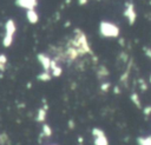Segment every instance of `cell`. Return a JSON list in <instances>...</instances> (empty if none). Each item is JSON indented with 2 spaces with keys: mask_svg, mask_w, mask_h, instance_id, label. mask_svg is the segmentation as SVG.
Listing matches in <instances>:
<instances>
[{
  "mask_svg": "<svg viewBox=\"0 0 151 145\" xmlns=\"http://www.w3.org/2000/svg\"><path fill=\"white\" fill-rule=\"evenodd\" d=\"M130 100L132 101V104H133L137 108H139V110L143 108V106H142V101H140V98H139V94H138L137 92H132V93L130 94Z\"/></svg>",
  "mask_w": 151,
  "mask_h": 145,
  "instance_id": "14",
  "label": "cell"
},
{
  "mask_svg": "<svg viewBox=\"0 0 151 145\" xmlns=\"http://www.w3.org/2000/svg\"><path fill=\"white\" fill-rule=\"evenodd\" d=\"M50 73H51V75L54 77V78H58V77H60V75L63 74V68H61V66H60L55 60H53V59H51Z\"/></svg>",
  "mask_w": 151,
  "mask_h": 145,
  "instance_id": "9",
  "label": "cell"
},
{
  "mask_svg": "<svg viewBox=\"0 0 151 145\" xmlns=\"http://www.w3.org/2000/svg\"><path fill=\"white\" fill-rule=\"evenodd\" d=\"M149 4H150V5H151V0H150V2H149Z\"/></svg>",
  "mask_w": 151,
  "mask_h": 145,
  "instance_id": "33",
  "label": "cell"
},
{
  "mask_svg": "<svg viewBox=\"0 0 151 145\" xmlns=\"http://www.w3.org/2000/svg\"><path fill=\"white\" fill-rule=\"evenodd\" d=\"M118 59L120 60V61H123V62H127L129 61V54L125 52V51H122L119 54H118Z\"/></svg>",
  "mask_w": 151,
  "mask_h": 145,
  "instance_id": "21",
  "label": "cell"
},
{
  "mask_svg": "<svg viewBox=\"0 0 151 145\" xmlns=\"http://www.w3.org/2000/svg\"><path fill=\"white\" fill-rule=\"evenodd\" d=\"M97 1H100V0H97Z\"/></svg>",
  "mask_w": 151,
  "mask_h": 145,
  "instance_id": "34",
  "label": "cell"
},
{
  "mask_svg": "<svg viewBox=\"0 0 151 145\" xmlns=\"http://www.w3.org/2000/svg\"><path fill=\"white\" fill-rule=\"evenodd\" d=\"M37 59L39 61V64L41 65L42 70L46 72H50V65H51V57H48L46 53H38L37 54Z\"/></svg>",
  "mask_w": 151,
  "mask_h": 145,
  "instance_id": "7",
  "label": "cell"
},
{
  "mask_svg": "<svg viewBox=\"0 0 151 145\" xmlns=\"http://www.w3.org/2000/svg\"><path fill=\"white\" fill-rule=\"evenodd\" d=\"M96 75H97V79H98V80H103V79H105L106 77L110 75V71H109V68H107L105 65L100 64V65H98V67H97Z\"/></svg>",
  "mask_w": 151,
  "mask_h": 145,
  "instance_id": "10",
  "label": "cell"
},
{
  "mask_svg": "<svg viewBox=\"0 0 151 145\" xmlns=\"http://www.w3.org/2000/svg\"><path fill=\"white\" fill-rule=\"evenodd\" d=\"M67 127H68L70 130H74V127H76V123H74L73 119H70V120L67 121Z\"/></svg>",
  "mask_w": 151,
  "mask_h": 145,
  "instance_id": "24",
  "label": "cell"
},
{
  "mask_svg": "<svg viewBox=\"0 0 151 145\" xmlns=\"http://www.w3.org/2000/svg\"><path fill=\"white\" fill-rule=\"evenodd\" d=\"M31 87H32V83L28 81V83H27V88H31Z\"/></svg>",
  "mask_w": 151,
  "mask_h": 145,
  "instance_id": "30",
  "label": "cell"
},
{
  "mask_svg": "<svg viewBox=\"0 0 151 145\" xmlns=\"http://www.w3.org/2000/svg\"><path fill=\"white\" fill-rule=\"evenodd\" d=\"M98 32L103 38H119V34H120L119 27L116 24L107 20H101L99 22Z\"/></svg>",
  "mask_w": 151,
  "mask_h": 145,
  "instance_id": "2",
  "label": "cell"
},
{
  "mask_svg": "<svg viewBox=\"0 0 151 145\" xmlns=\"http://www.w3.org/2000/svg\"><path fill=\"white\" fill-rule=\"evenodd\" d=\"M143 52H144V54H145L149 59H151V48H150V47H143Z\"/></svg>",
  "mask_w": 151,
  "mask_h": 145,
  "instance_id": "23",
  "label": "cell"
},
{
  "mask_svg": "<svg viewBox=\"0 0 151 145\" xmlns=\"http://www.w3.org/2000/svg\"><path fill=\"white\" fill-rule=\"evenodd\" d=\"M17 32V25L13 19H8L5 22V35L2 38V46L4 47H9L13 42L14 34Z\"/></svg>",
  "mask_w": 151,
  "mask_h": 145,
  "instance_id": "3",
  "label": "cell"
},
{
  "mask_svg": "<svg viewBox=\"0 0 151 145\" xmlns=\"http://www.w3.org/2000/svg\"><path fill=\"white\" fill-rule=\"evenodd\" d=\"M72 0H65V5H70Z\"/></svg>",
  "mask_w": 151,
  "mask_h": 145,
  "instance_id": "31",
  "label": "cell"
},
{
  "mask_svg": "<svg viewBox=\"0 0 151 145\" xmlns=\"http://www.w3.org/2000/svg\"><path fill=\"white\" fill-rule=\"evenodd\" d=\"M123 15L129 20L130 25H133L136 19H137V12L134 9V4L132 1H126L125 2V9L123 12Z\"/></svg>",
  "mask_w": 151,
  "mask_h": 145,
  "instance_id": "5",
  "label": "cell"
},
{
  "mask_svg": "<svg viewBox=\"0 0 151 145\" xmlns=\"http://www.w3.org/2000/svg\"><path fill=\"white\" fill-rule=\"evenodd\" d=\"M46 117H47V110H45L42 106L39 107L38 111H37V114H35V121L44 124L45 120H46Z\"/></svg>",
  "mask_w": 151,
  "mask_h": 145,
  "instance_id": "12",
  "label": "cell"
},
{
  "mask_svg": "<svg viewBox=\"0 0 151 145\" xmlns=\"http://www.w3.org/2000/svg\"><path fill=\"white\" fill-rule=\"evenodd\" d=\"M88 2V0H78V5L79 6H84V5H86Z\"/></svg>",
  "mask_w": 151,
  "mask_h": 145,
  "instance_id": "28",
  "label": "cell"
},
{
  "mask_svg": "<svg viewBox=\"0 0 151 145\" xmlns=\"http://www.w3.org/2000/svg\"><path fill=\"white\" fill-rule=\"evenodd\" d=\"M110 87H111V83L110 81H103L100 84V86H99V90L105 93V92H107L110 90Z\"/></svg>",
  "mask_w": 151,
  "mask_h": 145,
  "instance_id": "20",
  "label": "cell"
},
{
  "mask_svg": "<svg viewBox=\"0 0 151 145\" xmlns=\"http://www.w3.org/2000/svg\"><path fill=\"white\" fill-rule=\"evenodd\" d=\"M137 84H138V86H139V90H140L142 92H145V91H147L149 86H147V84H146V80H145L144 78H138V79H137Z\"/></svg>",
  "mask_w": 151,
  "mask_h": 145,
  "instance_id": "18",
  "label": "cell"
},
{
  "mask_svg": "<svg viewBox=\"0 0 151 145\" xmlns=\"http://www.w3.org/2000/svg\"><path fill=\"white\" fill-rule=\"evenodd\" d=\"M120 87L118 86V85H116V86H113V93L114 94H120Z\"/></svg>",
  "mask_w": 151,
  "mask_h": 145,
  "instance_id": "26",
  "label": "cell"
},
{
  "mask_svg": "<svg viewBox=\"0 0 151 145\" xmlns=\"http://www.w3.org/2000/svg\"><path fill=\"white\" fill-rule=\"evenodd\" d=\"M142 110H143V114H144V117L147 118V117L151 114V105H146V106L143 107Z\"/></svg>",
  "mask_w": 151,
  "mask_h": 145,
  "instance_id": "22",
  "label": "cell"
},
{
  "mask_svg": "<svg viewBox=\"0 0 151 145\" xmlns=\"http://www.w3.org/2000/svg\"><path fill=\"white\" fill-rule=\"evenodd\" d=\"M66 44L70 45V46L76 47V48L79 50L84 55H86V54H90L91 57L94 55V53H93V51H92V48H91V46H90V42H88V40H87L86 34H85L80 28H74V29H73V37H71V38L67 40Z\"/></svg>",
  "mask_w": 151,
  "mask_h": 145,
  "instance_id": "1",
  "label": "cell"
},
{
  "mask_svg": "<svg viewBox=\"0 0 151 145\" xmlns=\"http://www.w3.org/2000/svg\"><path fill=\"white\" fill-rule=\"evenodd\" d=\"M64 26H65V27H68V26H71V21H70V20H67V21L64 24Z\"/></svg>",
  "mask_w": 151,
  "mask_h": 145,
  "instance_id": "29",
  "label": "cell"
},
{
  "mask_svg": "<svg viewBox=\"0 0 151 145\" xmlns=\"http://www.w3.org/2000/svg\"><path fill=\"white\" fill-rule=\"evenodd\" d=\"M126 64H127V66H126L125 71L122 73L120 78H119V83L122 85H124L125 87H127V81H129V78H130V74H131V70H132V66H133V60L130 58Z\"/></svg>",
  "mask_w": 151,
  "mask_h": 145,
  "instance_id": "6",
  "label": "cell"
},
{
  "mask_svg": "<svg viewBox=\"0 0 151 145\" xmlns=\"http://www.w3.org/2000/svg\"><path fill=\"white\" fill-rule=\"evenodd\" d=\"M26 19H27V21L29 24L34 25V24H37L39 21V15L34 9H29V11L26 12Z\"/></svg>",
  "mask_w": 151,
  "mask_h": 145,
  "instance_id": "13",
  "label": "cell"
},
{
  "mask_svg": "<svg viewBox=\"0 0 151 145\" xmlns=\"http://www.w3.org/2000/svg\"><path fill=\"white\" fill-rule=\"evenodd\" d=\"M149 83L151 84V74H150V77H149Z\"/></svg>",
  "mask_w": 151,
  "mask_h": 145,
  "instance_id": "32",
  "label": "cell"
},
{
  "mask_svg": "<svg viewBox=\"0 0 151 145\" xmlns=\"http://www.w3.org/2000/svg\"><path fill=\"white\" fill-rule=\"evenodd\" d=\"M0 145H12L11 139L6 132H0Z\"/></svg>",
  "mask_w": 151,
  "mask_h": 145,
  "instance_id": "17",
  "label": "cell"
},
{
  "mask_svg": "<svg viewBox=\"0 0 151 145\" xmlns=\"http://www.w3.org/2000/svg\"><path fill=\"white\" fill-rule=\"evenodd\" d=\"M118 44H119L120 47H124V46H125V39L122 38V37H119V38H118Z\"/></svg>",
  "mask_w": 151,
  "mask_h": 145,
  "instance_id": "25",
  "label": "cell"
},
{
  "mask_svg": "<svg viewBox=\"0 0 151 145\" xmlns=\"http://www.w3.org/2000/svg\"><path fill=\"white\" fill-rule=\"evenodd\" d=\"M14 4L20 8H25L27 11H29V9H34L37 7L38 0H15Z\"/></svg>",
  "mask_w": 151,
  "mask_h": 145,
  "instance_id": "8",
  "label": "cell"
},
{
  "mask_svg": "<svg viewBox=\"0 0 151 145\" xmlns=\"http://www.w3.org/2000/svg\"><path fill=\"white\" fill-rule=\"evenodd\" d=\"M52 134H53L52 127L48 124L44 123L41 125V130H40V133H39V141L41 140V138H50V137H52Z\"/></svg>",
  "mask_w": 151,
  "mask_h": 145,
  "instance_id": "11",
  "label": "cell"
},
{
  "mask_svg": "<svg viewBox=\"0 0 151 145\" xmlns=\"http://www.w3.org/2000/svg\"><path fill=\"white\" fill-rule=\"evenodd\" d=\"M91 134L93 137V145H109V139L104 130L99 127H93L91 130Z\"/></svg>",
  "mask_w": 151,
  "mask_h": 145,
  "instance_id": "4",
  "label": "cell"
},
{
  "mask_svg": "<svg viewBox=\"0 0 151 145\" xmlns=\"http://www.w3.org/2000/svg\"><path fill=\"white\" fill-rule=\"evenodd\" d=\"M6 64H7V55L0 53V72H4L6 70Z\"/></svg>",
  "mask_w": 151,
  "mask_h": 145,
  "instance_id": "19",
  "label": "cell"
},
{
  "mask_svg": "<svg viewBox=\"0 0 151 145\" xmlns=\"http://www.w3.org/2000/svg\"><path fill=\"white\" fill-rule=\"evenodd\" d=\"M136 143H137V145H151V134L137 137Z\"/></svg>",
  "mask_w": 151,
  "mask_h": 145,
  "instance_id": "15",
  "label": "cell"
},
{
  "mask_svg": "<svg viewBox=\"0 0 151 145\" xmlns=\"http://www.w3.org/2000/svg\"><path fill=\"white\" fill-rule=\"evenodd\" d=\"M51 79H52L51 73H50V72H46V71H42V72H40V73L37 75V80L42 81V83H47V81H50Z\"/></svg>",
  "mask_w": 151,
  "mask_h": 145,
  "instance_id": "16",
  "label": "cell"
},
{
  "mask_svg": "<svg viewBox=\"0 0 151 145\" xmlns=\"http://www.w3.org/2000/svg\"><path fill=\"white\" fill-rule=\"evenodd\" d=\"M77 141H78V144L83 145V144H84V137H83V136H78V137H77Z\"/></svg>",
  "mask_w": 151,
  "mask_h": 145,
  "instance_id": "27",
  "label": "cell"
}]
</instances>
